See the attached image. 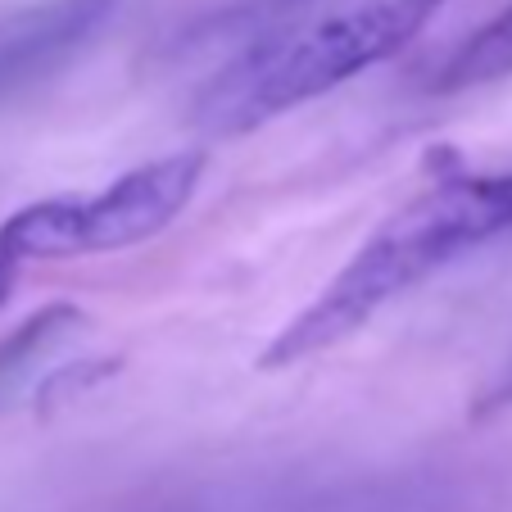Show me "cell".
Listing matches in <instances>:
<instances>
[{"label": "cell", "instance_id": "cell-1", "mask_svg": "<svg viewBox=\"0 0 512 512\" xmlns=\"http://www.w3.org/2000/svg\"><path fill=\"white\" fill-rule=\"evenodd\" d=\"M512 227V173H458L431 182L395 209L354 259L322 286L304 313L286 322L263 349L259 368H295L304 358L363 331L390 300Z\"/></svg>", "mask_w": 512, "mask_h": 512}, {"label": "cell", "instance_id": "cell-2", "mask_svg": "<svg viewBox=\"0 0 512 512\" xmlns=\"http://www.w3.org/2000/svg\"><path fill=\"white\" fill-rule=\"evenodd\" d=\"M440 5L445 0H368L304 32L263 41L209 82L195 105V123L213 136L272 123L358 78L363 68L399 55Z\"/></svg>", "mask_w": 512, "mask_h": 512}, {"label": "cell", "instance_id": "cell-3", "mask_svg": "<svg viewBox=\"0 0 512 512\" xmlns=\"http://www.w3.org/2000/svg\"><path fill=\"white\" fill-rule=\"evenodd\" d=\"M204 182L200 150L150 159L132 173L114 177L105 191L91 195H55V200L23 204L0 223V259L14 268L41 259H82V254L127 250L182 218Z\"/></svg>", "mask_w": 512, "mask_h": 512}, {"label": "cell", "instance_id": "cell-4", "mask_svg": "<svg viewBox=\"0 0 512 512\" xmlns=\"http://www.w3.org/2000/svg\"><path fill=\"white\" fill-rule=\"evenodd\" d=\"M114 5L118 0H46L0 19V87L28 82L68 59L114 14Z\"/></svg>", "mask_w": 512, "mask_h": 512}, {"label": "cell", "instance_id": "cell-5", "mask_svg": "<svg viewBox=\"0 0 512 512\" xmlns=\"http://www.w3.org/2000/svg\"><path fill=\"white\" fill-rule=\"evenodd\" d=\"M512 73V5L499 10L485 28H476L454 55L445 59L440 78L431 82V91L449 96V91H467V87H485Z\"/></svg>", "mask_w": 512, "mask_h": 512}, {"label": "cell", "instance_id": "cell-6", "mask_svg": "<svg viewBox=\"0 0 512 512\" xmlns=\"http://www.w3.org/2000/svg\"><path fill=\"white\" fill-rule=\"evenodd\" d=\"M485 408H512V363H508V372L499 377V386L485 395Z\"/></svg>", "mask_w": 512, "mask_h": 512}, {"label": "cell", "instance_id": "cell-7", "mask_svg": "<svg viewBox=\"0 0 512 512\" xmlns=\"http://www.w3.org/2000/svg\"><path fill=\"white\" fill-rule=\"evenodd\" d=\"M14 277H19V268H14L10 259H0V304L10 300V290H14Z\"/></svg>", "mask_w": 512, "mask_h": 512}]
</instances>
